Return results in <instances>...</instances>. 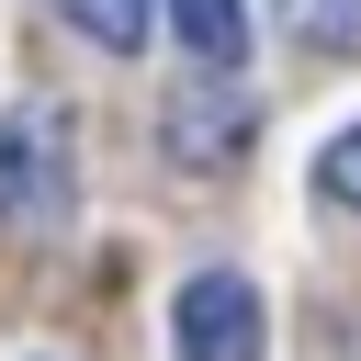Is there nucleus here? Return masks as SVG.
Here are the masks:
<instances>
[{
	"mask_svg": "<svg viewBox=\"0 0 361 361\" xmlns=\"http://www.w3.org/2000/svg\"><path fill=\"white\" fill-rule=\"evenodd\" d=\"M79 203V158H68V113L23 102L0 113V237H56Z\"/></svg>",
	"mask_w": 361,
	"mask_h": 361,
	"instance_id": "nucleus-1",
	"label": "nucleus"
},
{
	"mask_svg": "<svg viewBox=\"0 0 361 361\" xmlns=\"http://www.w3.org/2000/svg\"><path fill=\"white\" fill-rule=\"evenodd\" d=\"M316 180H327V203H350V214H361V124H350V135H327Z\"/></svg>",
	"mask_w": 361,
	"mask_h": 361,
	"instance_id": "nucleus-6",
	"label": "nucleus"
},
{
	"mask_svg": "<svg viewBox=\"0 0 361 361\" xmlns=\"http://www.w3.org/2000/svg\"><path fill=\"white\" fill-rule=\"evenodd\" d=\"M271 23L316 56H361V0H271Z\"/></svg>",
	"mask_w": 361,
	"mask_h": 361,
	"instance_id": "nucleus-4",
	"label": "nucleus"
},
{
	"mask_svg": "<svg viewBox=\"0 0 361 361\" xmlns=\"http://www.w3.org/2000/svg\"><path fill=\"white\" fill-rule=\"evenodd\" d=\"M56 11H68V23H79L102 56H135V45L158 34V0H56Z\"/></svg>",
	"mask_w": 361,
	"mask_h": 361,
	"instance_id": "nucleus-5",
	"label": "nucleus"
},
{
	"mask_svg": "<svg viewBox=\"0 0 361 361\" xmlns=\"http://www.w3.org/2000/svg\"><path fill=\"white\" fill-rule=\"evenodd\" d=\"M259 282L248 271H192L169 293V350L180 361H259Z\"/></svg>",
	"mask_w": 361,
	"mask_h": 361,
	"instance_id": "nucleus-2",
	"label": "nucleus"
},
{
	"mask_svg": "<svg viewBox=\"0 0 361 361\" xmlns=\"http://www.w3.org/2000/svg\"><path fill=\"white\" fill-rule=\"evenodd\" d=\"M169 23H180V56H203L214 79L248 56V0H169Z\"/></svg>",
	"mask_w": 361,
	"mask_h": 361,
	"instance_id": "nucleus-3",
	"label": "nucleus"
}]
</instances>
